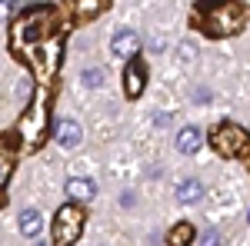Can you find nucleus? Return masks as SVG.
<instances>
[{"mask_svg": "<svg viewBox=\"0 0 250 246\" xmlns=\"http://www.w3.org/2000/svg\"><path fill=\"white\" fill-rule=\"evenodd\" d=\"M190 240H193V227L190 223H177L167 236V246H190Z\"/></svg>", "mask_w": 250, "mask_h": 246, "instance_id": "4468645a", "label": "nucleus"}, {"mask_svg": "<svg viewBox=\"0 0 250 246\" xmlns=\"http://www.w3.org/2000/svg\"><path fill=\"white\" fill-rule=\"evenodd\" d=\"M67 30L70 23L60 17L57 7H30L10 23V50L37 74L40 83H47L60 70Z\"/></svg>", "mask_w": 250, "mask_h": 246, "instance_id": "f257e3e1", "label": "nucleus"}, {"mask_svg": "<svg viewBox=\"0 0 250 246\" xmlns=\"http://www.w3.org/2000/svg\"><path fill=\"white\" fill-rule=\"evenodd\" d=\"M14 10V0H0V20H10L7 14Z\"/></svg>", "mask_w": 250, "mask_h": 246, "instance_id": "aec40b11", "label": "nucleus"}, {"mask_svg": "<svg viewBox=\"0 0 250 246\" xmlns=\"http://www.w3.org/2000/svg\"><path fill=\"white\" fill-rule=\"evenodd\" d=\"M170 123V116L167 114H154V127H167Z\"/></svg>", "mask_w": 250, "mask_h": 246, "instance_id": "412c9836", "label": "nucleus"}, {"mask_svg": "<svg viewBox=\"0 0 250 246\" xmlns=\"http://www.w3.org/2000/svg\"><path fill=\"white\" fill-rule=\"evenodd\" d=\"M80 80H83V87H104V70L100 67H87L80 74Z\"/></svg>", "mask_w": 250, "mask_h": 246, "instance_id": "dca6fc26", "label": "nucleus"}, {"mask_svg": "<svg viewBox=\"0 0 250 246\" xmlns=\"http://www.w3.org/2000/svg\"><path fill=\"white\" fill-rule=\"evenodd\" d=\"M144 87H147V70H144L140 60H130L127 70H124V94H127V100H137L144 94Z\"/></svg>", "mask_w": 250, "mask_h": 246, "instance_id": "423d86ee", "label": "nucleus"}, {"mask_svg": "<svg viewBox=\"0 0 250 246\" xmlns=\"http://www.w3.org/2000/svg\"><path fill=\"white\" fill-rule=\"evenodd\" d=\"M200 196H204V183L190 176V180H184L180 187H177V200L184 203V207H193V203H200Z\"/></svg>", "mask_w": 250, "mask_h": 246, "instance_id": "9d476101", "label": "nucleus"}, {"mask_svg": "<svg viewBox=\"0 0 250 246\" xmlns=\"http://www.w3.org/2000/svg\"><path fill=\"white\" fill-rule=\"evenodd\" d=\"M63 189H67V196H70L74 203H90V200L97 196V183L90 180V176H70Z\"/></svg>", "mask_w": 250, "mask_h": 246, "instance_id": "6e6552de", "label": "nucleus"}, {"mask_svg": "<svg viewBox=\"0 0 250 246\" xmlns=\"http://www.w3.org/2000/svg\"><path fill=\"white\" fill-rule=\"evenodd\" d=\"M137 47H140V34H137V30H130V27L117 30L114 40H110V50H114V57H134Z\"/></svg>", "mask_w": 250, "mask_h": 246, "instance_id": "0eeeda50", "label": "nucleus"}, {"mask_svg": "<svg viewBox=\"0 0 250 246\" xmlns=\"http://www.w3.org/2000/svg\"><path fill=\"white\" fill-rule=\"evenodd\" d=\"M210 147L220 156H227V160H237V156H247L250 153V133L240 127V123H230V120H224V123H217L210 133Z\"/></svg>", "mask_w": 250, "mask_h": 246, "instance_id": "20e7f679", "label": "nucleus"}, {"mask_svg": "<svg viewBox=\"0 0 250 246\" xmlns=\"http://www.w3.org/2000/svg\"><path fill=\"white\" fill-rule=\"evenodd\" d=\"M193 103H210V90L207 87H197L193 90Z\"/></svg>", "mask_w": 250, "mask_h": 246, "instance_id": "a211bd4d", "label": "nucleus"}, {"mask_svg": "<svg viewBox=\"0 0 250 246\" xmlns=\"http://www.w3.org/2000/svg\"><path fill=\"white\" fill-rule=\"evenodd\" d=\"M200 140H204V136H200L197 127H184V130L177 133V150L184 153V156H193V153L200 150Z\"/></svg>", "mask_w": 250, "mask_h": 246, "instance_id": "9b49d317", "label": "nucleus"}, {"mask_svg": "<svg viewBox=\"0 0 250 246\" xmlns=\"http://www.w3.org/2000/svg\"><path fill=\"white\" fill-rule=\"evenodd\" d=\"M34 246H50V243H43V240H37V243H34Z\"/></svg>", "mask_w": 250, "mask_h": 246, "instance_id": "4be33fe9", "label": "nucleus"}, {"mask_svg": "<svg viewBox=\"0 0 250 246\" xmlns=\"http://www.w3.org/2000/svg\"><path fill=\"white\" fill-rule=\"evenodd\" d=\"M47 120H50V96H47V90H37L34 100L27 103V110L17 120V140L23 150H37L40 143H43Z\"/></svg>", "mask_w": 250, "mask_h": 246, "instance_id": "7ed1b4c3", "label": "nucleus"}, {"mask_svg": "<svg viewBox=\"0 0 250 246\" xmlns=\"http://www.w3.org/2000/svg\"><path fill=\"white\" fill-rule=\"evenodd\" d=\"M10 170H14V153L7 150V143H0V200H3V187H7Z\"/></svg>", "mask_w": 250, "mask_h": 246, "instance_id": "2eb2a0df", "label": "nucleus"}, {"mask_svg": "<svg viewBox=\"0 0 250 246\" xmlns=\"http://www.w3.org/2000/svg\"><path fill=\"white\" fill-rule=\"evenodd\" d=\"M110 7V0H74V14L80 20H94Z\"/></svg>", "mask_w": 250, "mask_h": 246, "instance_id": "f8f14e48", "label": "nucleus"}, {"mask_svg": "<svg viewBox=\"0 0 250 246\" xmlns=\"http://www.w3.org/2000/svg\"><path fill=\"white\" fill-rule=\"evenodd\" d=\"M247 23V7L240 0H200L193 27H200L207 37H233Z\"/></svg>", "mask_w": 250, "mask_h": 246, "instance_id": "f03ea898", "label": "nucleus"}, {"mask_svg": "<svg viewBox=\"0 0 250 246\" xmlns=\"http://www.w3.org/2000/svg\"><path fill=\"white\" fill-rule=\"evenodd\" d=\"M54 133H57V143H60V147H67V150H70V147H77L80 140H83V130H80L77 120H60Z\"/></svg>", "mask_w": 250, "mask_h": 246, "instance_id": "1a4fd4ad", "label": "nucleus"}, {"mask_svg": "<svg viewBox=\"0 0 250 246\" xmlns=\"http://www.w3.org/2000/svg\"><path fill=\"white\" fill-rule=\"evenodd\" d=\"M200 246H220V233H217V229H207V233L200 236Z\"/></svg>", "mask_w": 250, "mask_h": 246, "instance_id": "f3484780", "label": "nucleus"}, {"mask_svg": "<svg viewBox=\"0 0 250 246\" xmlns=\"http://www.w3.org/2000/svg\"><path fill=\"white\" fill-rule=\"evenodd\" d=\"M193 57H197V50H193V43H184V47H180V60H187V63H190Z\"/></svg>", "mask_w": 250, "mask_h": 246, "instance_id": "6ab92c4d", "label": "nucleus"}, {"mask_svg": "<svg viewBox=\"0 0 250 246\" xmlns=\"http://www.w3.org/2000/svg\"><path fill=\"white\" fill-rule=\"evenodd\" d=\"M17 227L23 236H37L40 229H43V220H40V209H23L17 220Z\"/></svg>", "mask_w": 250, "mask_h": 246, "instance_id": "ddd939ff", "label": "nucleus"}, {"mask_svg": "<svg viewBox=\"0 0 250 246\" xmlns=\"http://www.w3.org/2000/svg\"><path fill=\"white\" fill-rule=\"evenodd\" d=\"M80 229H83V207H77V203L60 207L57 216H54V243H57V246L77 243Z\"/></svg>", "mask_w": 250, "mask_h": 246, "instance_id": "39448f33", "label": "nucleus"}]
</instances>
